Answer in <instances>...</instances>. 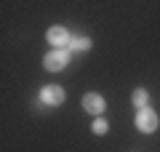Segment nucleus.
<instances>
[{
    "label": "nucleus",
    "instance_id": "obj_1",
    "mask_svg": "<svg viewBox=\"0 0 160 152\" xmlns=\"http://www.w3.org/2000/svg\"><path fill=\"white\" fill-rule=\"evenodd\" d=\"M69 64V48H62V51H51L46 59H43V67L48 69V72H59V69H64Z\"/></svg>",
    "mask_w": 160,
    "mask_h": 152
},
{
    "label": "nucleus",
    "instance_id": "obj_2",
    "mask_svg": "<svg viewBox=\"0 0 160 152\" xmlns=\"http://www.w3.org/2000/svg\"><path fill=\"white\" fill-rule=\"evenodd\" d=\"M136 128L142 131V134H152L155 128H158V115H155V109H139L136 115Z\"/></svg>",
    "mask_w": 160,
    "mask_h": 152
},
{
    "label": "nucleus",
    "instance_id": "obj_3",
    "mask_svg": "<svg viewBox=\"0 0 160 152\" xmlns=\"http://www.w3.org/2000/svg\"><path fill=\"white\" fill-rule=\"evenodd\" d=\"M46 38H48V43H51V45H56V51L69 48V43H72V38H69V32L64 27H51Z\"/></svg>",
    "mask_w": 160,
    "mask_h": 152
},
{
    "label": "nucleus",
    "instance_id": "obj_4",
    "mask_svg": "<svg viewBox=\"0 0 160 152\" xmlns=\"http://www.w3.org/2000/svg\"><path fill=\"white\" fill-rule=\"evenodd\" d=\"M40 101L48 104V107H59L64 101V88H59V85H46V88L40 91Z\"/></svg>",
    "mask_w": 160,
    "mask_h": 152
},
{
    "label": "nucleus",
    "instance_id": "obj_5",
    "mask_svg": "<svg viewBox=\"0 0 160 152\" xmlns=\"http://www.w3.org/2000/svg\"><path fill=\"white\" fill-rule=\"evenodd\" d=\"M83 107H86L88 112H96L99 115V112H104L107 104H104V99L99 94H86V96H83Z\"/></svg>",
    "mask_w": 160,
    "mask_h": 152
},
{
    "label": "nucleus",
    "instance_id": "obj_6",
    "mask_svg": "<svg viewBox=\"0 0 160 152\" xmlns=\"http://www.w3.org/2000/svg\"><path fill=\"white\" fill-rule=\"evenodd\" d=\"M147 101H149V94H147L144 88H136V91H133V104H136L139 109L147 107Z\"/></svg>",
    "mask_w": 160,
    "mask_h": 152
},
{
    "label": "nucleus",
    "instance_id": "obj_7",
    "mask_svg": "<svg viewBox=\"0 0 160 152\" xmlns=\"http://www.w3.org/2000/svg\"><path fill=\"white\" fill-rule=\"evenodd\" d=\"M91 48V38H72L69 51H88Z\"/></svg>",
    "mask_w": 160,
    "mask_h": 152
},
{
    "label": "nucleus",
    "instance_id": "obj_8",
    "mask_svg": "<svg viewBox=\"0 0 160 152\" xmlns=\"http://www.w3.org/2000/svg\"><path fill=\"white\" fill-rule=\"evenodd\" d=\"M91 128H93V134H99V136H102V134H107V128H109V125H107V120H104V118H99V120H93V125H91Z\"/></svg>",
    "mask_w": 160,
    "mask_h": 152
}]
</instances>
